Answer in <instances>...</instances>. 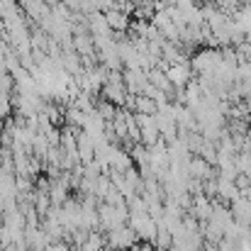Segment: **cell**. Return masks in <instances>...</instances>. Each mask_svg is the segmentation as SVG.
Listing matches in <instances>:
<instances>
[{"label": "cell", "mask_w": 251, "mask_h": 251, "mask_svg": "<svg viewBox=\"0 0 251 251\" xmlns=\"http://www.w3.org/2000/svg\"><path fill=\"white\" fill-rule=\"evenodd\" d=\"M98 217H100V227L102 229H117L122 227L125 222H129V207L127 205H110V202H102L98 207Z\"/></svg>", "instance_id": "obj_1"}, {"label": "cell", "mask_w": 251, "mask_h": 251, "mask_svg": "<svg viewBox=\"0 0 251 251\" xmlns=\"http://www.w3.org/2000/svg\"><path fill=\"white\" fill-rule=\"evenodd\" d=\"M107 247L115 251H132L137 247V232L129 227V225H122V227H117V229H110L107 232Z\"/></svg>", "instance_id": "obj_2"}, {"label": "cell", "mask_w": 251, "mask_h": 251, "mask_svg": "<svg viewBox=\"0 0 251 251\" xmlns=\"http://www.w3.org/2000/svg\"><path fill=\"white\" fill-rule=\"evenodd\" d=\"M168 76V83L173 85L176 90L178 88H185L188 83H193V66L188 61H178V64H168L164 66Z\"/></svg>", "instance_id": "obj_3"}, {"label": "cell", "mask_w": 251, "mask_h": 251, "mask_svg": "<svg viewBox=\"0 0 251 251\" xmlns=\"http://www.w3.org/2000/svg\"><path fill=\"white\" fill-rule=\"evenodd\" d=\"M232 215H234V220L237 222H242V225H251V198L249 195H239V198H234L232 200Z\"/></svg>", "instance_id": "obj_4"}, {"label": "cell", "mask_w": 251, "mask_h": 251, "mask_svg": "<svg viewBox=\"0 0 251 251\" xmlns=\"http://www.w3.org/2000/svg\"><path fill=\"white\" fill-rule=\"evenodd\" d=\"M105 17H107L112 32H125V29L129 27V17H127V12H122L120 7H107V10H105Z\"/></svg>", "instance_id": "obj_5"}, {"label": "cell", "mask_w": 251, "mask_h": 251, "mask_svg": "<svg viewBox=\"0 0 251 251\" xmlns=\"http://www.w3.org/2000/svg\"><path fill=\"white\" fill-rule=\"evenodd\" d=\"M32 251H42V249H32Z\"/></svg>", "instance_id": "obj_6"}]
</instances>
